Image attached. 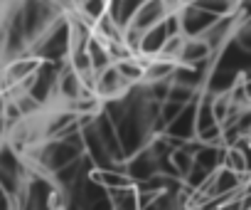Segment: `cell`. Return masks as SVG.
Masks as SVG:
<instances>
[{
    "label": "cell",
    "instance_id": "cell-1",
    "mask_svg": "<svg viewBox=\"0 0 251 210\" xmlns=\"http://www.w3.org/2000/svg\"><path fill=\"white\" fill-rule=\"evenodd\" d=\"M141 3H143V0H108V3H106V15H108V20L118 30L126 32V30L131 28V23H133Z\"/></svg>",
    "mask_w": 251,
    "mask_h": 210
}]
</instances>
